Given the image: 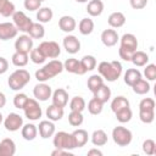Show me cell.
Wrapping results in <instances>:
<instances>
[{
    "label": "cell",
    "mask_w": 156,
    "mask_h": 156,
    "mask_svg": "<svg viewBox=\"0 0 156 156\" xmlns=\"http://www.w3.org/2000/svg\"><path fill=\"white\" fill-rule=\"evenodd\" d=\"M12 20H13V24L16 26L17 30L23 32V33H28L30 26L33 24V21L23 11H15L12 15Z\"/></svg>",
    "instance_id": "cell-8"
},
{
    "label": "cell",
    "mask_w": 156,
    "mask_h": 156,
    "mask_svg": "<svg viewBox=\"0 0 156 156\" xmlns=\"http://www.w3.org/2000/svg\"><path fill=\"white\" fill-rule=\"evenodd\" d=\"M4 126H5L6 130H9V132H17L23 126V118L18 113L11 112L4 119Z\"/></svg>",
    "instance_id": "cell-10"
},
{
    "label": "cell",
    "mask_w": 156,
    "mask_h": 156,
    "mask_svg": "<svg viewBox=\"0 0 156 156\" xmlns=\"http://www.w3.org/2000/svg\"><path fill=\"white\" fill-rule=\"evenodd\" d=\"M23 5H24V9L28 11H38L41 7V1L40 0H24Z\"/></svg>",
    "instance_id": "cell-48"
},
{
    "label": "cell",
    "mask_w": 156,
    "mask_h": 156,
    "mask_svg": "<svg viewBox=\"0 0 156 156\" xmlns=\"http://www.w3.org/2000/svg\"><path fill=\"white\" fill-rule=\"evenodd\" d=\"M63 71V63L60 60H51L49 63L44 65L43 68H39L35 72V78L38 82H46Z\"/></svg>",
    "instance_id": "cell-3"
},
{
    "label": "cell",
    "mask_w": 156,
    "mask_h": 156,
    "mask_svg": "<svg viewBox=\"0 0 156 156\" xmlns=\"http://www.w3.org/2000/svg\"><path fill=\"white\" fill-rule=\"evenodd\" d=\"M139 110H155V100L151 98H144L139 102Z\"/></svg>",
    "instance_id": "cell-49"
},
{
    "label": "cell",
    "mask_w": 156,
    "mask_h": 156,
    "mask_svg": "<svg viewBox=\"0 0 156 156\" xmlns=\"http://www.w3.org/2000/svg\"><path fill=\"white\" fill-rule=\"evenodd\" d=\"M18 30L16 26L11 22H2L0 23V40H9L17 35Z\"/></svg>",
    "instance_id": "cell-13"
},
{
    "label": "cell",
    "mask_w": 156,
    "mask_h": 156,
    "mask_svg": "<svg viewBox=\"0 0 156 156\" xmlns=\"http://www.w3.org/2000/svg\"><path fill=\"white\" fill-rule=\"evenodd\" d=\"M91 143L95 146H104L107 143V134L102 129H96L91 134Z\"/></svg>",
    "instance_id": "cell-31"
},
{
    "label": "cell",
    "mask_w": 156,
    "mask_h": 156,
    "mask_svg": "<svg viewBox=\"0 0 156 156\" xmlns=\"http://www.w3.org/2000/svg\"><path fill=\"white\" fill-rule=\"evenodd\" d=\"M87 104L85 100L82 96H74L72 98V100L69 101V108L71 111H78V112H83Z\"/></svg>",
    "instance_id": "cell-39"
},
{
    "label": "cell",
    "mask_w": 156,
    "mask_h": 156,
    "mask_svg": "<svg viewBox=\"0 0 156 156\" xmlns=\"http://www.w3.org/2000/svg\"><path fill=\"white\" fill-rule=\"evenodd\" d=\"M16 11L13 2L10 0H0V16L2 17H10Z\"/></svg>",
    "instance_id": "cell-34"
},
{
    "label": "cell",
    "mask_w": 156,
    "mask_h": 156,
    "mask_svg": "<svg viewBox=\"0 0 156 156\" xmlns=\"http://www.w3.org/2000/svg\"><path fill=\"white\" fill-rule=\"evenodd\" d=\"M15 49L18 52L29 54L33 49V38H30L28 34L20 35L15 41Z\"/></svg>",
    "instance_id": "cell-11"
},
{
    "label": "cell",
    "mask_w": 156,
    "mask_h": 156,
    "mask_svg": "<svg viewBox=\"0 0 156 156\" xmlns=\"http://www.w3.org/2000/svg\"><path fill=\"white\" fill-rule=\"evenodd\" d=\"M11 60H12V63H13L15 66H17V67H24V66L28 63L29 57H28V54L16 51V52L12 55Z\"/></svg>",
    "instance_id": "cell-37"
},
{
    "label": "cell",
    "mask_w": 156,
    "mask_h": 156,
    "mask_svg": "<svg viewBox=\"0 0 156 156\" xmlns=\"http://www.w3.org/2000/svg\"><path fill=\"white\" fill-rule=\"evenodd\" d=\"M115 115H116V118H117V121L119 123H127L133 117V112H132V110H130L129 106L128 107H124V108H122V110H119L117 112H115Z\"/></svg>",
    "instance_id": "cell-38"
},
{
    "label": "cell",
    "mask_w": 156,
    "mask_h": 156,
    "mask_svg": "<svg viewBox=\"0 0 156 156\" xmlns=\"http://www.w3.org/2000/svg\"><path fill=\"white\" fill-rule=\"evenodd\" d=\"M33 95L37 100L39 101H46L51 98L52 95V90H51V87L45 84V82H40L38 83L34 89H33Z\"/></svg>",
    "instance_id": "cell-12"
},
{
    "label": "cell",
    "mask_w": 156,
    "mask_h": 156,
    "mask_svg": "<svg viewBox=\"0 0 156 156\" xmlns=\"http://www.w3.org/2000/svg\"><path fill=\"white\" fill-rule=\"evenodd\" d=\"M123 78H124V83L127 85L132 87L136 80H139L141 78V73L138 68H129V69L126 71Z\"/></svg>",
    "instance_id": "cell-28"
},
{
    "label": "cell",
    "mask_w": 156,
    "mask_h": 156,
    "mask_svg": "<svg viewBox=\"0 0 156 156\" xmlns=\"http://www.w3.org/2000/svg\"><path fill=\"white\" fill-rule=\"evenodd\" d=\"M88 155H89V156H91V155L102 156V152H101L100 150H98V149H91V150H89V151H88Z\"/></svg>",
    "instance_id": "cell-53"
},
{
    "label": "cell",
    "mask_w": 156,
    "mask_h": 156,
    "mask_svg": "<svg viewBox=\"0 0 156 156\" xmlns=\"http://www.w3.org/2000/svg\"><path fill=\"white\" fill-rule=\"evenodd\" d=\"M29 80H30L29 72L24 68H18L10 74L9 79H7V84L12 90L20 91L29 83Z\"/></svg>",
    "instance_id": "cell-4"
},
{
    "label": "cell",
    "mask_w": 156,
    "mask_h": 156,
    "mask_svg": "<svg viewBox=\"0 0 156 156\" xmlns=\"http://www.w3.org/2000/svg\"><path fill=\"white\" fill-rule=\"evenodd\" d=\"M112 139H113L115 144H117L118 146H128L132 143L133 134L128 128L117 126L112 130Z\"/></svg>",
    "instance_id": "cell-6"
},
{
    "label": "cell",
    "mask_w": 156,
    "mask_h": 156,
    "mask_svg": "<svg viewBox=\"0 0 156 156\" xmlns=\"http://www.w3.org/2000/svg\"><path fill=\"white\" fill-rule=\"evenodd\" d=\"M78 29H79L80 34H83V35L91 34L93 30H94V22H93V20L91 18H88V17L80 20V22L78 24Z\"/></svg>",
    "instance_id": "cell-33"
},
{
    "label": "cell",
    "mask_w": 156,
    "mask_h": 156,
    "mask_svg": "<svg viewBox=\"0 0 156 156\" xmlns=\"http://www.w3.org/2000/svg\"><path fill=\"white\" fill-rule=\"evenodd\" d=\"M87 84H88V89H89L91 93H94L96 89H99V88L104 84V78H102L100 74H93V76H90V77L88 78Z\"/></svg>",
    "instance_id": "cell-36"
},
{
    "label": "cell",
    "mask_w": 156,
    "mask_h": 156,
    "mask_svg": "<svg viewBox=\"0 0 156 156\" xmlns=\"http://www.w3.org/2000/svg\"><path fill=\"white\" fill-rule=\"evenodd\" d=\"M21 134L23 136V139L30 141V140H34L37 138V134H38V128L37 126H34L33 123H27V124H23L22 128H21Z\"/></svg>",
    "instance_id": "cell-24"
},
{
    "label": "cell",
    "mask_w": 156,
    "mask_h": 156,
    "mask_svg": "<svg viewBox=\"0 0 156 156\" xmlns=\"http://www.w3.org/2000/svg\"><path fill=\"white\" fill-rule=\"evenodd\" d=\"M63 48L68 54L74 55L80 50V41L78 40L77 37L68 34L63 38Z\"/></svg>",
    "instance_id": "cell-14"
},
{
    "label": "cell",
    "mask_w": 156,
    "mask_h": 156,
    "mask_svg": "<svg viewBox=\"0 0 156 156\" xmlns=\"http://www.w3.org/2000/svg\"><path fill=\"white\" fill-rule=\"evenodd\" d=\"M28 99H29V98H28L24 93H17V94L15 95V98H13V105H15V107L23 110V107H24L26 102L28 101Z\"/></svg>",
    "instance_id": "cell-46"
},
{
    "label": "cell",
    "mask_w": 156,
    "mask_h": 156,
    "mask_svg": "<svg viewBox=\"0 0 156 156\" xmlns=\"http://www.w3.org/2000/svg\"><path fill=\"white\" fill-rule=\"evenodd\" d=\"M54 12L50 7H40L37 12V20L40 23H48L52 20Z\"/></svg>",
    "instance_id": "cell-32"
},
{
    "label": "cell",
    "mask_w": 156,
    "mask_h": 156,
    "mask_svg": "<svg viewBox=\"0 0 156 156\" xmlns=\"http://www.w3.org/2000/svg\"><path fill=\"white\" fill-rule=\"evenodd\" d=\"M63 69H66V71L69 72V73L78 74V76H83L84 73H87V72L84 71V68L82 67L80 61H78V60L74 58V57L67 58V60L63 62Z\"/></svg>",
    "instance_id": "cell-15"
},
{
    "label": "cell",
    "mask_w": 156,
    "mask_h": 156,
    "mask_svg": "<svg viewBox=\"0 0 156 156\" xmlns=\"http://www.w3.org/2000/svg\"><path fill=\"white\" fill-rule=\"evenodd\" d=\"M146 67L144 68V76L146 78V80H155L156 79V65L154 63H149L145 65Z\"/></svg>",
    "instance_id": "cell-47"
},
{
    "label": "cell",
    "mask_w": 156,
    "mask_h": 156,
    "mask_svg": "<svg viewBox=\"0 0 156 156\" xmlns=\"http://www.w3.org/2000/svg\"><path fill=\"white\" fill-rule=\"evenodd\" d=\"M29 58L32 60L33 63L35 65H40V63H44L46 57L43 55V52L37 48V49H32V51L29 52Z\"/></svg>",
    "instance_id": "cell-44"
},
{
    "label": "cell",
    "mask_w": 156,
    "mask_h": 156,
    "mask_svg": "<svg viewBox=\"0 0 156 156\" xmlns=\"http://www.w3.org/2000/svg\"><path fill=\"white\" fill-rule=\"evenodd\" d=\"M102 11H104V2L101 0H90L87 5V12L93 17L100 16Z\"/></svg>",
    "instance_id": "cell-25"
},
{
    "label": "cell",
    "mask_w": 156,
    "mask_h": 156,
    "mask_svg": "<svg viewBox=\"0 0 156 156\" xmlns=\"http://www.w3.org/2000/svg\"><path fill=\"white\" fill-rule=\"evenodd\" d=\"M76 144V147H83L89 139V134L85 129H76L73 133H71Z\"/></svg>",
    "instance_id": "cell-23"
},
{
    "label": "cell",
    "mask_w": 156,
    "mask_h": 156,
    "mask_svg": "<svg viewBox=\"0 0 156 156\" xmlns=\"http://www.w3.org/2000/svg\"><path fill=\"white\" fill-rule=\"evenodd\" d=\"M5 105H6V96L4 93L0 91V108H2Z\"/></svg>",
    "instance_id": "cell-54"
},
{
    "label": "cell",
    "mask_w": 156,
    "mask_h": 156,
    "mask_svg": "<svg viewBox=\"0 0 156 156\" xmlns=\"http://www.w3.org/2000/svg\"><path fill=\"white\" fill-rule=\"evenodd\" d=\"M9 69V62L5 57L0 56V74H4Z\"/></svg>",
    "instance_id": "cell-51"
},
{
    "label": "cell",
    "mask_w": 156,
    "mask_h": 156,
    "mask_svg": "<svg viewBox=\"0 0 156 156\" xmlns=\"http://www.w3.org/2000/svg\"><path fill=\"white\" fill-rule=\"evenodd\" d=\"M77 2H88V0H76Z\"/></svg>",
    "instance_id": "cell-56"
},
{
    "label": "cell",
    "mask_w": 156,
    "mask_h": 156,
    "mask_svg": "<svg viewBox=\"0 0 156 156\" xmlns=\"http://www.w3.org/2000/svg\"><path fill=\"white\" fill-rule=\"evenodd\" d=\"M2 122H4V116H2V113L0 112V124H1Z\"/></svg>",
    "instance_id": "cell-55"
},
{
    "label": "cell",
    "mask_w": 156,
    "mask_h": 156,
    "mask_svg": "<svg viewBox=\"0 0 156 156\" xmlns=\"http://www.w3.org/2000/svg\"><path fill=\"white\" fill-rule=\"evenodd\" d=\"M16 152V144L12 139L5 138L0 141V156H13Z\"/></svg>",
    "instance_id": "cell-19"
},
{
    "label": "cell",
    "mask_w": 156,
    "mask_h": 156,
    "mask_svg": "<svg viewBox=\"0 0 156 156\" xmlns=\"http://www.w3.org/2000/svg\"><path fill=\"white\" fill-rule=\"evenodd\" d=\"M39 135L43 139H48L50 136H52L55 134V124L52 123V121L48 119V121H41L39 123V126L37 127Z\"/></svg>",
    "instance_id": "cell-17"
},
{
    "label": "cell",
    "mask_w": 156,
    "mask_h": 156,
    "mask_svg": "<svg viewBox=\"0 0 156 156\" xmlns=\"http://www.w3.org/2000/svg\"><path fill=\"white\" fill-rule=\"evenodd\" d=\"M45 113H46V117L50 121L56 122V121H60L63 117L65 111H63V107H60V106H56V105L51 104L49 107H46Z\"/></svg>",
    "instance_id": "cell-22"
},
{
    "label": "cell",
    "mask_w": 156,
    "mask_h": 156,
    "mask_svg": "<svg viewBox=\"0 0 156 156\" xmlns=\"http://www.w3.org/2000/svg\"><path fill=\"white\" fill-rule=\"evenodd\" d=\"M143 151L149 155V156H152L156 154V143L152 140V139H146L144 140L143 143Z\"/></svg>",
    "instance_id": "cell-45"
},
{
    "label": "cell",
    "mask_w": 156,
    "mask_h": 156,
    "mask_svg": "<svg viewBox=\"0 0 156 156\" xmlns=\"http://www.w3.org/2000/svg\"><path fill=\"white\" fill-rule=\"evenodd\" d=\"M40 1H45V0H40Z\"/></svg>",
    "instance_id": "cell-57"
},
{
    "label": "cell",
    "mask_w": 156,
    "mask_h": 156,
    "mask_svg": "<svg viewBox=\"0 0 156 156\" xmlns=\"http://www.w3.org/2000/svg\"><path fill=\"white\" fill-rule=\"evenodd\" d=\"M107 23L111 28H121L126 23V16L119 11L112 12L107 18Z\"/></svg>",
    "instance_id": "cell-21"
},
{
    "label": "cell",
    "mask_w": 156,
    "mask_h": 156,
    "mask_svg": "<svg viewBox=\"0 0 156 156\" xmlns=\"http://www.w3.org/2000/svg\"><path fill=\"white\" fill-rule=\"evenodd\" d=\"M51 99H52L54 105L60 106V107H66V105L68 104V93L65 89L58 88L52 93Z\"/></svg>",
    "instance_id": "cell-18"
},
{
    "label": "cell",
    "mask_w": 156,
    "mask_h": 156,
    "mask_svg": "<svg viewBox=\"0 0 156 156\" xmlns=\"http://www.w3.org/2000/svg\"><path fill=\"white\" fill-rule=\"evenodd\" d=\"M84 121V117L82 115V112L78 111H71L68 115V123L73 127H79Z\"/></svg>",
    "instance_id": "cell-43"
},
{
    "label": "cell",
    "mask_w": 156,
    "mask_h": 156,
    "mask_svg": "<svg viewBox=\"0 0 156 156\" xmlns=\"http://www.w3.org/2000/svg\"><path fill=\"white\" fill-rule=\"evenodd\" d=\"M129 4L134 10H141L147 5V0H129Z\"/></svg>",
    "instance_id": "cell-50"
},
{
    "label": "cell",
    "mask_w": 156,
    "mask_h": 156,
    "mask_svg": "<svg viewBox=\"0 0 156 156\" xmlns=\"http://www.w3.org/2000/svg\"><path fill=\"white\" fill-rule=\"evenodd\" d=\"M102 107H104V104L101 101H99L98 99H95V98H93L88 102V111L91 115H100L102 112Z\"/></svg>",
    "instance_id": "cell-41"
},
{
    "label": "cell",
    "mask_w": 156,
    "mask_h": 156,
    "mask_svg": "<svg viewBox=\"0 0 156 156\" xmlns=\"http://www.w3.org/2000/svg\"><path fill=\"white\" fill-rule=\"evenodd\" d=\"M80 65L84 68L85 72L88 71H93L96 67V58L93 55H85L83 56V58L80 60Z\"/></svg>",
    "instance_id": "cell-40"
},
{
    "label": "cell",
    "mask_w": 156,
    "mask_h": 156,
    "mask_svg": "<svg viewBox=\"0 0 156 156\" xmlns=\"http://www.w3.org/2000/svg\"><path fill=\"white\" fill-rule=\"evenodd\" d=\"M118 40H119V37H118V34H117V32L115 29L108 28V29H105L101 33V41L107 48L115 46Z\"/></svg>",
    "instance_id": "cell-16"
},
{
    "label": "cell",
    "mask_w": 156,
    "mask_h": 156,
    "mask_svg": "<svg viewBox=\"0 0 156 156\" xmlns=\"http://www.w3.org/2000/svg\"><path fill=\"white\" fill-rule=\"evenodd\" d=\"M38 49L48 58H56L61 54V48L56 41H43L39 44Z\"/></svg>",
    "instance_id": "cell-9"
},
{
    "label": "cell",
    "mask_w": 156,
    "mask_h": 156,
    "mask_svg": "<svg viewBox=\"0 0 156 156\" xmlns=\"http://www.w3.org/2000/svg\"><path fill=\"white\" fill-rule=\"evenodd\" d=\"M58 27L62 32L65 33H71L76 29L77 27V23H76V20L72 17V16H68V15H65L62 16L60 20H58Z\"/></svg>",
    "instance_id": "cell-20"
},
{
    "label": "cell",
    "mask_w": 156,
    "mask_h": 156,
    "mask_svg": "<svg viewBox=\"0 0 156 156\" xmlns=\"http://www.w3.org/2000/svg\"><path fill=\"white\" fill-rule=\"evenodd\" d=\"M121 40V45L118 49V55L122 60L124 61H130V57L133 55L134 51H136L138 49V39L134 34L132 33H126L122 35Z\"/></svg>",
    "instance_id": "cell-2"
},
{
    "label": "cell",
    "mask_w": 156,
    "mask_h": 156,
    "mask_svg": "<svg viewBox=\"0 0 156 156\" xmlns=\"http://www.w3.org/2000/svg\"><path fill=\"white\" fill-rule=\"evenodd\" d=\"M123 67L119 61H102L98 65L99 74L107 82L117 80L122 74Z\"/></svg>",
    "instance_id": "cell-1"
},
{
    "label": "cell",
    "mask_w": 156,
    "mask_h": 156,
    "mask_svg": "<svg viewBox=\"0 0 156 156\" xmlns=\"http://www.w3.org/2000/svg\"><path fill=\"white\" fill-rule=\"evenodd\" d=\"M128 106H129L128 99L124 98V96H122V95L113 98V100L111 101V110L113 112H117V111H119V110H122L124 107H128Z\"/></svg>",
    "instance_id": "cell-35"
},
{
    "label": "cell",
    "mask_w": 156,
    "mask_h": 156,
    "mask_svg": "<svg viewBox=\"0 0 156 156\" xmlns=\"http://www.w3.org/2000/svg\"><path fill=\"white\" fill-rule=\"evenodd\" d=\"M149 60H150V58H149V55H147L146 52L139 51V50L134 51L133 55H132V57H130L132 63H133L134 66H136V67H143V66L147 65Z\"/></svg>",
    "instance_id": "cell-26"
},
{
    "label": "cell",
    "mask_w": 156,
    "mask_h": 156,
    "mask_svg": "<svg viewBox=\"0 0 156 156\" xmlns=\"http://www.w3.org/2000/svg\"><path fill=\"white\" fill-rule=\"evenodd\" d=\"M133 91L138 95H144V94H147L150 91V84H149V80H145L143 78H140L139 80H136L133 85Z\"/></svg>",
    "instance_id": "cell-30"
},
{
    "label": "cell",
    "mask_w": 156,
    "mask_h": 156,
    "mask_svg": "<svg viewBox=\"0 0 156 156\" xmlns=\"http://www.w3.org/2000/svg\"><path fill=\"white\" fill-rule=\"evenodd\" d=\"M66 154L71 155V154H69V152H68L67 150H62V149H56V147H55V150H54V151L51 152V155H52V156H56V155H66Z\"/></svg>",
    "instance_id": "cell-52"
},
{
    "label": "cell",
    "mask_w": 156,
    "mask_h": 156,
    "mask_svg": "<svg viewBox=\"0 0 156 156\" xmlns=\"http://www.w3.org/2000/svg\"><path fill=\"white\" fill-rule=\"evenodd\" d=\"M139 118L145 124L152 123L155 119V110H139Z\"/></svg>",
    "instance_id": "cell-42"
},
{
    "label": "cell",
    "mask_w": 156,
    "mask_h": 156,
    "mask_svg": "<svg viewBox=\"0 0 156 156\" xmlns=\"http://www.w3.org/2000/svg\"><path fill=\"white\" fill-rule=\"evenodd\" d=\"M28 35L33 39H41L45 35V28L40 22H33L28 30Z\"/></svg>",
    "instance_id": "cell-27"
},
{
    "label": "cell",
    "mask_w": 156,
    "mask_h": 156,
    "mask_svg": "<svg viewBox=\"0 0 156 156\" xmlns=\"http://www.w3.org/2000/svg\"><path fill=\"white\" fill-rule=\"evenodd\" d=\"M23 111H24V116L30 121H38L43 115L41 107L37 101V99H28V101L23 107Z\"/></svg>",
    "instance_id": "cell-7"
},
{
    "label": "cell",
    "mask_w": 156,
    "mask_h": 156,
    "mask_svg": "<svg viewBox=\"0 0 156 156\" xmlns=\"http://www.w3.org/2000/svg\"><path fill=\"white\" fill-rule=\"evenodd\" d=\"M54 146L56 149H62V150H73L76 149V144L73 140V136L71 133L67 132H57L54 134V139H52Z\"/></svg>",
    "instance_id": "cell-5"
},
{
    "label": "cell",
    "mask_w": 156,
    "mask_h": 156,
    "mask_svg": "<svg viewBox=\"0 0 156 156\" xmlns=\"http://www.w3.org/2000/svg\"><path fill=\"white\" fill-rule=\"evenodd\" d=\"M94 98L95 99H98L99 101H101L102 104H105V102H107L108 100H110V98H111V89L107 87V85H105V84H102L99 89H96L94 93Z\"/></svg>",
    "instance_id": "cell-29"
}]
</instances>
